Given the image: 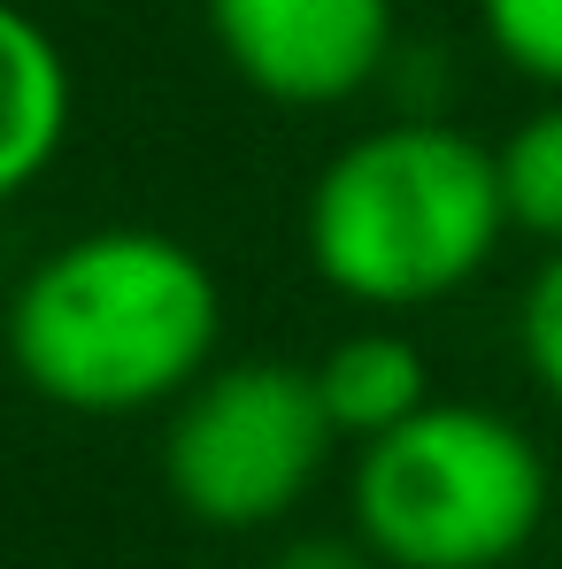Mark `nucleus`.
I'll use <instances>...</instances> for the list:
<instances>
[{
    "mask_svg": "<svg viewBox=\"0 0 562 569\" xmlns=\"http://www.w3.org/2000/svg\"><path fill=\"white\" fill-rule=\"evenodd\" d=\"M493 178L509 231L532 247H562V93H540L509 123V139H493Z\"/></svg>",
    "mask_w": 562,
    "mask_h": 569,
    "instance_id": "obj_8",
    "label": "nucleus"
},
{
    "mask_svg": "<svg viewBox=\"0 0 562 569\" xmlns=\"http://www.w3.org/2000/svg\"><path fill=\"white\" fill-rule=\"evenodd\" d=\"M555 516L548 447L493 400H424L355 447L347 531L385 569H509Z\"/></svg>",
    "mask_w": 562,
    "mask_h": 569,
    "instance_id": "obj_3",
    "label": "nucleus"
},
{
    "mask_svg": "<svg viewBox=\"0 0 562 569\" xmlns=\"http://www.w3.org/2000/svg\"><path fill=\"white\" fill-rule=\"evenodd\" d=\"M332 455L316 370L285 355H216L162 408V485L200 531H278Z\"/></svg>",
    "mask_w": 562,
    "mask_h": 569,
    "instance_id": "obj_4",
    "label": "nucleus"
},
{
    "mask_svg": "<svg viewBox=\"0 0 562 569\" xmlns=\"http://www.w3.org/2000/svg\"><path fill=\"white\" fill-rule=\"evenodd\" d=\"M0 355L62 416H162L224 355V278L162 223L70 231L0 300Z\"/></svg>",
    "mask_w": 562,
    "mask_h": 569,
    "instance_id": "obj_1",
    "label": "nucleus"
},
{
    "mask_svg": "<svg viewBox=\"0 0 562 569\" xmlns=\"http://www.w3.org/2000/svg\"><path fill=\"white\" fill-rule=\"evenodd\" d=\"M70 123H78V70L62 39L23 0H0V208H16L62 162Z\"/></svg>",
    "mask_w": 562,
    "mask_h": 569,
    "instance_id": "obj_6",
    "label": "nucleus"
},
{
    "mask_svg": "<svg viewBox=\"0 0 562 569\" xmlns=\"http://www.w3.org/2000/svg\"><path fill=\"white\" fill-rule=\"evenodd\" d=\"M485 54L532 93H562V0H470Z\"/></svg>",
    "mask_w": 562,
    "mask_h": 569,
    "instance_id": "obj_9",
    "label": "nucleus"
},
{
    "mask_svg": "<svg viewBox=\"0 0 562 569\" xmlns=\"http://www.w3.org/2000/svg\"><path fill=\"white\" fill-rule=\"evenodd\" d=\"M509 247L493 147L455 116H385L339 139L300 200L316 284L363 316H416L485 278Z\"/></svg>",
    "mask_w": 562,
    "mask_h": 569,
    "instance_id": "obj_2",
    "label": "nucleus"
},
{
    "mask_svg": "<svg viewBox=\"0 0 562 569\" xmlns=\"http://www.w3.org/2000/svg\"><path fill=\"white\" fill-rule=\"evenodd\" d=\"M263 569H385V562H377L355 531H300V539H285Z\"/></svg>",
    "mask_w": 562,
    "mask_h": 569,
    "instance_id": "obj_11",
    "label": "nucleus"
},
{
    "mask_svg": "<svg viewBox=\"0 0 562 569\" xmlns=\"http://www.w3.org/2000/svg\"><path fill=\"white\" fill-rule=\"evenodd\" d=\"M224 70L270 108H347L385 86L401 0H200Z\"/></svg>",
    "mask_w": 562,
    "mask_h": 569,
    "instance_id": "obj_5",
    "label": "nucleus"
},
{
    "mask_svg": "<svg viewBox=\"0 0 562 569\" xmlns=\"http://www.w3.org/2000/svg\"><path fill=\"white\" fill-rule=\"evenodd\" d=\"M308 370H316V392H324V416H332L339 447H363V439L408 423L432 400V362L393 316L339 331Z\"/></svg>",
    "mask_w": 562,
    "mask_h": 569,
    "instance_id": "obj_7",
    "label": "nucleus"
},
{
    "mask_svg": "<svg viewBox=\"0 0 562 569\" xmlns=\"http://www.w3.org/2000/svg\"><path fill=\"white\" fill-rule=\"evenodd\" d=\"M516 362L562 408V247H540L532 278L516 292Z\"/></svg>",
    "mask_w": 562,
    "mask_h": 569,
    "instance_id": "obj_10",
    "label": "nucleus"
}]
</instances>
